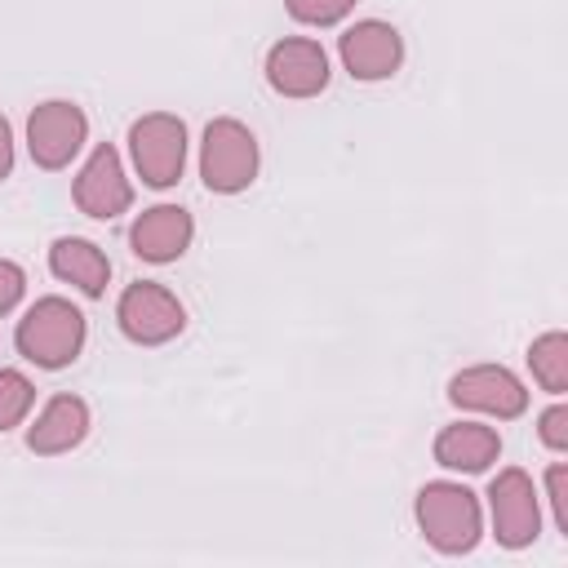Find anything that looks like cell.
<instances>
[{
	"label": "cell",
	"instance_id": "cell-10",
	"mask_svg": "<svg viewBox=\"0 0 568 568\" xmlns=\"http://www.w3.org/2000/svg\"><path fill=\"white\" fill-rule=\"evenodd\" d=\"M266 84L280 98H315L328 84V53L311 36H284L266 53Z\"/></svg>",
	"mask_w": 568,
	"mask_h": 568
},
{
	"label": "cell",
	"instance_id": "cell-22",
	"mask_svg": "<svg viewBox=\"0 0 568 568\" xmlns=\"http://www.w3.org/2000/svg\"><path fill=\"white\" fill-rule=\"evenodd\" d=\"M13 173V129H9V120L0 115V182Z\"/></svg>",
	"mask_w": 568,
	"mask_h": 568
},
{
	"label": "cell",
	"instance_id": "cell-17",
	"mask_svg": "<svg viewBox=\"0 0 568 568\" xmlns=\"http://www.w3.org/2000/svg\"><path fill=\"white\" fill-rule=\"evenodd\" d=\"M31 404H36L31 377L18 373V368H0V435L13 430V426L31 413Z\"/></svg>",
	"mask_w": 568,
	"mask_h": 568
},
{
	"label": "cell",
	"instance_id": "cell-12",
	"mask_svg": "<svg viewBox=\"0 0 568 568\" xmlns=\"http://www.w3.org/2000/svg\"><path fill=\"white\" fill-rule=\"evenodd\" d=\"M195 240V217L182 209V204H151L133 217L129 226V244L142 262H178Z\"/></svg>",
	"mask_w": 568,
	"mask_h": 568
},
{
	"label": "cell",
	"instance_id": "cell-7",
	"mask_svg": "<svg viewBox=\"0 0 568 568\" xmlns=\"http://www.w3.org/2000/svg\"><path fill=\"white\" fill-rule=\"evenodd\" d=\"M84 138H89V115L67 98H49L27 115V151L40 169H67L80 155Z\"/></svg>",
	"mask_w": 568,
	"mask_h": 568
},
{
	"label": "cell",
	"instance_id": "cell-21",
	"mask_svg": "<svg viewBox=\"0 0 568 568\" xmlns=\"http://www.w3.org/2000/svg\"><path fill=\"white\" fill-rule=\"evenodd\" d=\"M22 293H27V275H22V266L9 262V257H0V315H9V311L22 302Z\"/></svg>",
	"mask_w": 568,
	"mask_h": 568
},
{
	"label": "cell",
	"instance_id": "cell-14",
	"mask_svg": "<svg viewBox=\"0 0 568 568\" xmlns=\"http://www.w3.org/2000/svg\"><path fill=\"white\" fill-rule=\"evenodd\" d=\"M501 457V435L484 422H453L435 435V462L444 470H466L479 475Z\"/></svg>",
	"mask_w": 568,
	"mask_h": 568
},
{
	"label": "cell",
	"instance_id": "cell-16",
	"mask_svg": "<svg viewBox=\"0 0 568 568\" xmlns=\"http://www.w3.org/2000/svg\"><path fill=\"white\" fill-rule=\"evenodd\" d=\"M528 368L541 382V390L564 395L568 390V337L564 333H541L528 346Z\"/></svg>",
	"mask_w": 568,
	"mask_h": 568
},
{
	"label": "cell",
	"instance_id": "cell-5",
	"mask_svg": "<svg viewBox=\"0 0 568 568\" xmlns=\"http://www.w3.org/2000/svg\"><path fill=\"white\" fill-rule=\"evenodd\" d=\"M115 320L120 333L138 346H164L186 328V306L178 302L173 288L155 284V280H138L120 293L115 302Z\"/></svg>",
	"mask_w": 568,
	"mask_h": 568
},
{
	"label": "cell",
	"instance_id": "cell-4",
	"mask_svg": "<svg viewBox=\"0 0 568 568\" xmlns=\"http://www.w3.org/2000/svg\"><path fill=\"white\" fill-rule=\"evenodd\" d=\"M129 155L146 186L164 191L186 169V124L169 111H151L129 124Z\"/></svg>",
	"mask_w": 568,
	"mask_h": 568
},
{
	"label": "cell",
	"instance_id": "cell-11",
	"mask_svg": "<svg viewBox=\"0 0 568 568\" xmlns=\"http://www.w3.org/2000/svg\"><path fill=\"white\" fill-rule=\"evenodd\" d=\"M71 191H75L80 213H89L98 222H111V217L129 213V204H133V182L124 178L120 151L111 142L93 146V155L84 160V169H80V178H75Z\"/></svg>",
	"mask_w": 568,
	"mask_h": 568
},
{
	"label": "cell",
	"instance_id": "cell-20",
	"mask_svg": "<svg viewBox=\"0 0 568 568\" xmlns=\"http://www.w3.org/2000/svg\"><path fill=\"white\" fill-rule=\"evenodd\" d=\"M546 493H550L559 532H568V466H564V462H555V466L546 470Z\"/></svg>",
	"mask_w": 568,
	"mask_h": 568
},
{
	"label": "cell",
	"instance_id": "cell-1",
	"mask_svg": "<svg viewBox=\"0 0 568 568\" xmlns=\"http://www.w3.org/2000/svg\"><path fill=\"white\" fill-rule=\"evenodd\" d=\"M84 333H89V324H84L80 306H71L67 297H40L22 311V320L13 328V346L36 368H67L84 351Z\"/></svg>",
	"mask_w": 568,
	"mask_h": 568
},
{
	"label": "cell",
	"instance_id": "cell-19",
	"mask_svg": "<svg viewBox=\"0 0 568 568\" xmlns=\"http://www.w3.org/2000/svg\"><path fill=\"white\" fill-rule=\"evenodd\" d=\"M537 435L550 453H564L568 448V408L564 404H550L541 417H537Z\"/></svg>",
	"mask_w": 568,
	"mask_h": 568
},
{
	"label": "cell",
	"instance_id": "cell-2",
	"mask_svg": "<svg viewBox=\"0 0 568 568\" xmlns=\"http://www.w3.org/2000/svg\"><path fill=\"white\" fill-rule=\"evenodd\" d=\"M417 528L422 537L439 550V555H466L475 550L479 532H484V515H479V497L462 484H448V479H435L417 493Z\"/></svg>",
	"mask_w": 568,
	"mask_h": 568
},
{
	"label": "cell",
	"instance_id": "cell-13",
	"mask_svg": "<svg viewBox=\"0 0 568 568\" xmlns=\"http://www.w3.org/2000/svg\"><path fill=\"white\" fill-rule=\"evenodd\" d=\"M84 435H89V404L80 395H53L27 430V448L40 457H58L84 444Z\"/></svg>",
	"mask_w": 568,
	"mask_h": 568
},
{
	"label": "cell",
	"instance_id": "cell-6",
	"mask_svg": "<svg viewBox=\"0 0 568 568\" xmlns=\"http://www.w3.org/2000/svg\"><path fill=\"white\" fill-rule=\"evenodd\" d=\"M488 515H493V537L506 550H524L541 532V501L532 479L519 466H506L488 484Z\"/></svg>",
	"mask_w": 568,
	"mask_h": 568
},
{
	"label": "cell",
	"instance_id": "cell-8",
	"mask_svg": "<svg viewBox=\"0 0 568 568\" xmlns=\"http://www.w3.org/2000/svg\"><path fill=\"white\" fill-rule=\"evenodd\" d=\"M448 399L457 408H470V413H488L497 422H510L528 408V390L524 382L501 368V364H470L462 368L453 382H448Z\"/></svg>",
	"mask_w": 568,
	"mask_h": 568
},
{
	"label": "cell",
	"instance_id": "cell-3",
	"mask_svg": "<svg viewBox=\"0 0 568 568\" xmlns=\"http://www.w3.org/2000/svg\"><path fill=\"white\" fill-rule=\"evenodd\" d=\"M257 138L248 124L217 115L204 124V142H200V178L213 195H240L244 186H253L257 178Z\"/></svg>",
	"mask_w": 568,
	"mask_h": 568
},
{
	"label": "cell",
	"instance_id": "cell-18",
	"mask_svg": "<svg viewBox=\"0 0 568 568\" xmlns=\"http://www.w3.org/2000/svg\"><path fill=\"white\" fill-rule=\"evenodd\" d=\"M284 9L302 27H333L355 9V0H284Z\"/></svg>",
	"mask_w": 568,
	"mask_h": 568
},
{
	"label": "cell",
	"instance_id": "cell-9",
	"mask_svg": "<svg viewBox=\"0 0 568 568\" xmlns=\"http://www.w3.org/2000/svg\"><path fill=\"white\" fill-rule=\"evenodd\" d=\"M337 53L355 80H390L404 62V36L382 18H364L337 36Z\"/></svg>",
	"mask_w": 568,
	"mask_h": 568
},
{
	"label": "cell",
	"instance_id": "cell-15",
	"mask_svg": "<svg viewBox=\"0 0 568 568\" xmlns=\"http://www.w3.org/2000/svg\"><path fill=\"white\" fill-rule=\"evenodd\" d=\"M49 271H53L62 284H75L84 297H102V293H106V280H111L106 253H102L93 240H80V235L53 240V248H49Z\"/></svg>",
	"mask_w": 568,
	"mask_h": 568
}]
</instances>
